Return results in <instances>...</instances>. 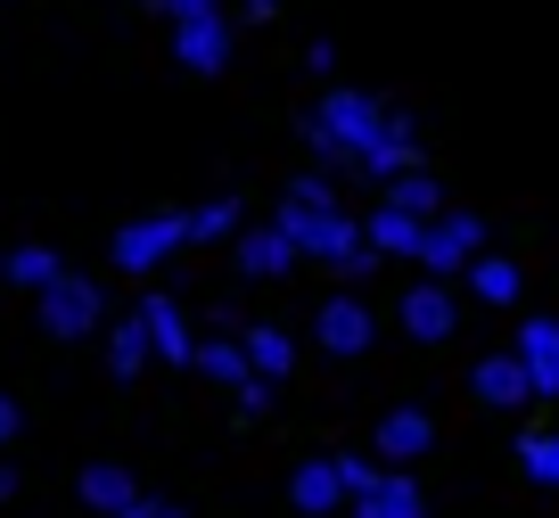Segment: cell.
<instances>
[{
	"label": "cell",
	"instance_id": "e575fe53",
	"mask_svg": "<svg viewBox=\"0 0 559 518\" xmlns=\"http://www.w3.org/2000/svg\"><path fill=\"white\" fill-rule=\"evenodd\" d=\"M0 280H9V256H0Z\"/></svg>",
	"mask_w": 559,
	"mask_h": 518
},
{
	"label": "cell",
	"instance_id": "d6986e66",
	"mask_svg": "<svg viewBox=\"0 0 559 518\" xmlns=\"http://www.w3.org/2000/svg\"><path fill=\"white\" fill-rule=\"evenodd\" d=\"M288 502H297L305 518H330L337 502H346V478H337V461H297V478H288Z\"/></svg>",
	"mask_w": 559,
	"mask_h": 518
},
{
	"label": "cell",
	"instance_id": "8992f818",
	"mask_svg": "<svg viewBox=\"0 0 559 518\" xmlns=\"http://www.w3.org/2000/svg\"><path fill=\"white\" fill-rule=\"evenodd\" d=\"M486 256V223H477V214H437V223H428V247H419V272L428 280H453V272H469V263Z\"/></svg>",
	"mask_w": 559,
	"mask_h": 518
},
{
	"label": "cell",
	"instance_id": "44dd1931",
	"mask_svg": "<svg viewBox=\"0 0 559 518\" xmlns=\"http://www.w3.org/2000/svg\"><path fill=\"white\" fill-rule=\"evenodd\" d=\"M519 289H526V272L510 256H477L469 263V296L477 305H519Z\"/></svg>",
	"mask_w": 559,
	"mask_h": 518
},
{
	"label": "cell",
	"instance_id": "f1b7e54d",
	"mask_svg": "<svg viewBox=\"0 0 559 518\" xmlns=\"http://www.w3.org/2000/svg\"><path fill=\"white\" fill-rule=\"evenodd\" d=\"M239 412H247V420L272 412V379H247V387H239Z\"/></svg>",
	"mask_w": 559,
	"mask_h": 518
},
{
	"label": "cell",
	"instance_id": "484cf974",
	"mask_svg": "<svg viewBox=\"0 0 559 518\" xmlns=\"http://www.w3.org/2000/svg\"><path fill=\"white\" fill-rule=\"evenodd\" d=\"M198 214V247H206V239H239V198H206V207H190Z\"/></svg>",
	"mask_w": 559,
	"mask_h": 518
},
{
	"label": "cell",
	"instance_id": "4fadbf2b",
	"mask_svg": "<svg viewBox=\"0 0 559 518\" xmlns=\"http://www.w3.org/2000/svg\"><path fill=\"white\" fill-rule=\"evenodd\" d=\"M469 387H477L486 412H519V403H535V379H526L519 354H486V363L469 370Z\"/></svg>",
	"mask_w": 559,
	"mask_h": 518
},
{
	"label": "cell",
	"instance_id": "4dcf8cb0",
	"mask_svg": "<svg viewBox=\"0 0 559 518\" xmlns=\"http://www.w3.org/2000/svg\"><path fill=\"white\" fill-rule=\"evenodd\" d=\"M157 9H165V17H174V25H190V17H214L223 0H157Z\"/></svg>",
	"mask_w": 559,
	"mask_h": 518
},
{
	"label": "cell",
	"instance_id": "ac0fdd59",
	"mask_svg": "<svg viewBox=\"0 0 559 518\" xmlns=\"http://www.w3.org/2000/svg\"><path fill=\"white\" fill-rule=\"evenodd\" d=\"M148 363H157V338H148V321H140V313L107 321V370H116V379H140Z\"/></svg>",
	"mask_w": 559,
	"mask_h": 518
},
{
	"label": "cell",
	"instance_id": "f546056e",
	"mask_svg": "<svg viewBox=\"0 0 559 518\" xmlns=\"http://www.w3.org/2000/svg\"><path fill=\"white\" fill-rule=\"evenodd\" d=\"M17 428H25V412H17V396H9V387H0V452L17 445Z\"/></svg>",
	"mask_w": 559,
	"mask_h": 518
},
{
	"label": "cell",
	"instance_id": "30bf717a",
	"mask_svg": "<svg viewBox=\"0 0 559 518\" xmlns=\"http://www.w3.org/2000/svg\"><path fill=\"white\" fill-rule=\"evenodd\" d=\"M230 42H239V25L214 9V17H190V25H174V58L190 74H223L230 67Z\"/></svg>",
	"mask_w": 559,
	"mask_h": 518
},
{
	"label": "cell",
	"instance_id": "52a82bcc",
	"mask_svg": "<svg viewBox=\"0 0 559 518\" xmlns=\"http://www.w3.org/2000/svg\"><path fill=\"white\" fill-rule=\"evenodd\" d=\"M370 452H379L386 469H412L419 452H437V412H428V403H395V412H379Z\"/></svg>",
	"mask_w": 559,
	"mask_h": 518
},
{
	"label": "cell",
	"instance_id": "cb8c5ba5",
	"mask_svg": "<svg viewBox=\"0 0 559 518\" xmlns=\"http://www.w3.org/2000/svg\"><path fill=\"white\" fill-rule=\"evenodd\" d=\"M198 370H206V379H223L230 396L255 379V363H247V345H239V338H206V345H198Z\"/></svg>",
	"mask_w": 559,
	"mask_h": 518
},
{
	"label": "cell",
	"instance_id": "9c48e42d",
	"mask_svg": "<svg viewBox=\"0 0 559 518\" xmlns=\"http://www.w3.org/2000/svg\"><path fill=\"white\" fill-rule=\"evenodd\" d=\"M395 321L412 329L419 345H444V338H453V329H461V305H453V289H444V280H419V289H403Z\"/></svg>",
	"mask_w": 559,
	"mask_h": 518
},
{
	"label": "cell",
	"instance_id": "5b68a950",
	"mask_svg": "<svg viewBox=\"0 0 559 518\" xmlns=\"http://www.w3.org/2000/svg\"><path fill=\"white\" fill-rule=\"evenodd\" d=\"M313 345L337 354V363H354V354L379 345V321H370V305L354 289H337V296H321V313H313Z\"/></svg>",
	"mask_w": 559,
	"mask_h": 518
},
{
	"label": "cell",
	"instance_id": "2e32d148",
	"mask_svg": "<svg viewBox=\"0 0 559 518\" xmlns=\"http://www.w3.org/2000/svg\"><path fill=\"white\" fill-rule=\"evenodd\" d=\"M239 345H247V363H255V379H272V387L297 370V338H288L280 321H247V329H239Z\"/></svg>",
	"mask_w": 559,
	"mask_h": 518
},
{
	"label": "cell",
	"instance_id": "277c9868",
	"mask_svg": "<svg viewBox=\"0 0 559 518\" xmlns=\"http://www.w3.org/2000/svg\"><path fill=\"white\" fill-rule=\"evenodd\" d=\"M34 313H41V329H50L58 345L67 338H91V329H107V289L91 272H67L50 296H34Z\"/></svg>",
	"mask_w": 559,
	"mask_h": 518
},
{
	"label": "cell",
	"instance_id": "83f0119b",
	"mask_svg": "<svg viewBox=\"0 0 559 518\" xmlns=\"http://www.w3.org/2000/svg\"><path fill=\"white\" fill-rule=\"evenodd\" d=\"M305 67H313V83H330V74H337V42L313 34V42H305Z\"/></svg>",
	"mask_w": 559,
	"mask_h": 518
},
{
	"label": "cell",
	"instance_id": "6da1fadb",
	"mask_svg": "<svg viewBox=\"0 0 559 518\" xmlns=\"http://www.w3.org/2000/svg\"><path fill=\"white\" fill-rule=\"evenodd\" d=\"M386 116H395V107H386L379 91L330 83V91H321V107L305 116V149H313V165H321V173H362V156L379 149Z\"/></svg>",
	"mask_w": 559,
	"mask_h": 518
},
{
	"label": "cell",
	"instance_id": "8fae6325",
	"mask_svg": "<svg viewBox=\"0 0 559 518\" xmlns=\"http://www.w3.org/2000/svg\"><path fill=\"white\" fill-rule=\"evenodd\" d=\"M140 321H148V338H157V363H174V370H198V345L206 338H190V313L174 305V296H140Z\"/></svg>",
	"mask_w": 559,
	"mask_h": 518
},
{
	"label": "cell",
	"instance_id": "1f68e13d",
	"mask_svg": "<svg viewBox=\"0 0 559 518\" xmlns=\"http://www.w3.org/2000/svg\"><path fill=\"white\" fill-rule=\"evenodd\" d=\"M288 198H305V207H337V190H330V181H321V173H305V181H297V190H288Z\"/></svg>",
	"mask_w": 559,
	"mask_h": 518
},
{
	"label": "cell",
	"instance_id": "7402d4cb",
	"mask_svg": "<svg viewBox=\"0 0 559 518\" xmlns=\"http://www.w3.org/2000/svg\"><path fill=\"white\" fill-rule=\"evenodd\" d=\"M9 280L34 289V296H50L58 280H67V256H58V247H9Z\"/></svg>",
	"mask_w": 559,
	"mask_h": 518
},
{
	"label": "cell",
	"instance_id": "e0dca14e",
	"mask_svg": "<svg viewBox=\"0 0 559 518\" xmlns=\"http://www.w3.org/2000/svg\"><path fill=\"white\" fill-rule=\"evenodd\" d=\"M288 263H297V239H288L280 223H263V231H239V272H247V280H280Z\"/></svg>",
	"mask_w": 559,
	"mask_h": 518
},
{
	"label": "cell",
	"instance_id": "d4e9b609",
	"mask_svg": "<svg viewBox=\"0 0 559 518\" xmlns=\"http://www.w3.org/2000/svg\"><path fill=\"white\" fill-rule=\"evenodd\" d=\"M519 478H535V485H559V428H519Z\"/></svg>",
	"mask_w": 559,
	"mask_h": 518
},
{
	"label": "cell",
	"instance_id": "7c38bea8",
	"mask_svg": "<svg viewBox=\"0 0 559 518\" xmlns=\"http://www.w3.org/2000/svg\"><path fill=\"white\" fill-rule=\"evenodd\" d=\"M74 494H83V502H91V510H99V518H132L140 502H148V494H140V478H132V469H123V461H83V478H74Z\"/></svg>",
	"mask_w": 559,
	"mask_h": 518
},
{
	"label": "cell",
	"instance_id": "7a4b0ae2",
	"mask_svg": "<svg viewBox=\"0 0 559 518\" xmlns=\"http://www.w3.org/2000/svg\"><path fill=\"white\" fill-rule=\"evenodd\" d=\"M288 239H297V256H321L337 280H362L370 263H379V247H370V231L354 223L346 207H305V198H280V214H272Z\"/></svg>",
	"mask_w": 559,
	"mask_h": 518
},
{
	"label": "cell",
	"instance_id": "836d02e7",
	"mask_svg": "<svg viewBox=\"0 0 559 518\" xmlns=\"http://www.w3.org/2000/svg\"><path fill=\"white\" fill-rule=\"evenodd\" d=\"M9 494H17V469H9V461H0V502H9Z\"/></svg>",
	"mask_w": 559,
	"mask_h": 518
},
{
	"label": "cell",
	"instance_id": "ba28073f",
	"mask_svg": "<svg viewBox=\"0 0 559 518\" xmlns=\"http://www.w3.org/2000/svg\"><path fill=\"white\" fill-rule=\"evenodd\" d=\"M419 156H428V140H419V123H412V116H403V107H395V116H386V132H379V149L362 156V181H379V190H395L403 173H419Z\"/></svg>",
	"mask_w": 559,
	"mask_h": 518
},
{
	"label": "cell",
	"instance_id": "3957f363",
	"mask_svg": "<svg viewBox=\"0 0 559 518\" xmlns=\"http://www.w3.org/2000/svg\"><path fill=\"white\" fill-rule=\"evenodd\" d=\"M181 247H198V214H140V223L116 231L107 263H116L123 280H148L165 256H181Z\"/></svg>",
	"mask_w": 559,
	"mask_h": 518
},
{
	"label": "cell",
	"instance_id": "d6a6232c",
	"mask_svg": "<svg viewBox=\"0 0 559 518\" xmlns=\"http://www.w3.org/2000/svg\"><path fill=\"white\" fill-rule=\"evenodd\" d=\"M132 518H190V510H181V502H157V494H148V502H140Z\"/></svg>",
	"mask_w": 559,
	"mask_h": 518
},
{
	"label": "cell",
	"instance_id": "4316f807",
	"mask_svg": "<svg viewBox=\"0 0 559 518\" xmlns=\"http://www.w3.org/2000/svg\"><path fill=\"white\" fill-rule=\"evenodd\" d=\"M337 478H346V502H362L370 485L386 478V461H379V452H337Z\"/></svg>",
	"mask_w": 559,
	"mask_h": 518
},
{
	"label": "cell",
	"instance_id": "5bb4252c",
	"mask_svg": "<svg viewBox=\"0 0 559 518\" xmlns=\"http://www.w3.org/2000/svg\"><path fill=\"white\" fill-rule=\"evenodd\" d=\"M526 363V379H535V396H559V321L551 313H535V321H519V345H510Z\"/></svg>",
	"mask_w": 559,
	"mask_h": 518
},
{
	"label": "cell",
	"instance_id": "9a60e30c",
	"mask_svg": "<svg viewBox=\"0 0 559 518\" xmlns=\"http://www.w3.org/2000/svg\"><path fill=\"white\" fill-rule=\"evenodd\" d=\"M354 518H428V494H419L412 469H386V478L354 502Z\"/></svg>",
	"mask_w": 559,
	"mask_h": 518
},
{
	"label": "cell",
	"instance_id": "603a6c76",
	"mask_svg": "<svg viewBox=\"0 0 559 518\" xmlns=\"http://www.w3.org/2000/svg\"><path fill=\"white\" fill-rule=\"evenodd\" d=\"M386 207L419 214V223H437V214H453V207H444V181H437V173H428V165H419V173H403L395 190H386Z\"/></svg>",
	"mask_w": 559,
	"mask_h": 518
},
{
	"label": "cell",
	"instance_id": "ffe728a7",
	"mask_svg": "<svg viewBox=\"0 0 559 518\" xmlns=\"http://www.w3.org/2000/svg\"><path fill=\"white\" fill-rule=\"evenodd\" d=\"M370 247H379V256H412L419 263V247H428V223H419V214H403V207H386L379 198V214H370Z\"/></svg>",
	"mask_w": 559,
	"mask_h": 518
}]
</instances>
